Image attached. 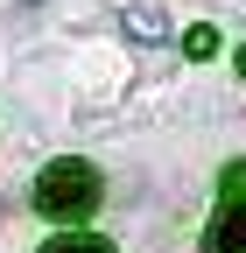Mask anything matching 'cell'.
Masks as SVG:
<instances>
[{
	"label": "cell",
	"mask_w": 246,
	"mask_h": 253,
	"mask_svg": "<svg viewBox=\"0 0 246 253\" xmlns=\"http://www.w3.org/2000/svg\"><path fill=\"white\" fill-rule=\"evenodd\" d=\"M204 253H246V162L225 169V211L211 218Z\"/></svg>",
	"instance_id": "obj_2"
},
{
	"label": "cell",
	"mask_w": 246,
	"mask_h": 253,
	"mask_svg": "<svg viewBox=\"0 0 246 253\" xmlns=\"http://www.w3.org/2000/svg\"><path fill=\"white\" fill-rule=\"evenodd\" d=\"M42 253H113V246H106V239H78V232H71V239H49Z\"/></svg>",
	"instance_id": "obj_3"
},
{
	"label": "cell",
	"mask_w": 246,
	"mask_h": 253,
	"mask_svg": "<svg viewBox=\"0 0 246 253\" xmlns=\"http://www.w3.org/2000/svg\"><path fill=\"white\" fill-rule=\"evenodd\" d=\"M183 49H190V56H211V49H218V36H211V21H204V28H190V36H183Z\"/></svg>",
	"instance_id": "obj_4"
},
{
	"label": "cell",
	"mask_w": 246,
	"mask_h": 253,
	"mask_svg": "<svg viewBox=\"0 0 246 253\" xmlns=\"http://www.w3.org/2000/svg\"><path fill=\"white\" fill-rule=\"evenodd\" d=\"M36 211L42 218H64V225H78V218H91L99 211V169L91 162H49L42 176H36Z\"/></svg>",
	"instance_id": "obj_1"
}]
</instances>
